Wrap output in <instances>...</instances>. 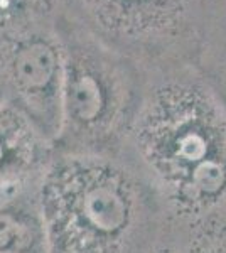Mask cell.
<instances>
[{"instance_id":"cell-7","label":"cell","mask_w":226,"mask_h":253,"mask_svg":"<svg viewBox=\"0 0 226 253\" xmlns=\"http://www.w3.org/2000/svg\"><path fill=\"white\" fill-rule=\"evenodd\" d=\"M32 242V228L10 211L0 210V253H26Z\"/></svg>"},{"instance_id":"cell-8","label":"cell","mask_w":226,"mask_h":253,"mask_svg":"<svg viewBox=\"0 0 226 253\" xmlns=\"http://www.w3.org/2000/svg\"><path fill=\"white\" fill-rule=\"evenodd\" d=\"M17 181H0V210H3L17 196Z\"/></svg>"},{"instance_id":"cell-2","label":"cell","mask_w":226,"mask_h":253,"mask_svg":"<svg viewBox=\"0 0 226 253\" xmlns=\"http://www.w3.org/2000/svg\"><path fill=\"white\" fill-rule=\"evenodd\" d=\"M63 47V126L96 128L113 124L130 100L134 78L143 69L103 46L56 12Z\"/></svg>"},{"instance_id":"cell-4","label":"cell","mask_w":226,"mask_h":253,"mask_svg":"<svg viewBox=\"0 0 226 253\" xmlns=\"http://www.w3.org/2000/svg\"><path fill=\"white\" fill-rule=\"evenodd\" d=\"M56 0H0V59L27 32L56 17Z\"/></svg>"},{"instance_id":"cell-1","label":"cell","mask_w":226,"mask_h":253,"mask_svg":"<svg viewBox=\"0 0 226 253\" xmlns=\"http://www.w3.org/2000/svg\"><path fill=\"white\" fill-rule=\"evenodd\" d=\"M56 9L143 71L198 63L204 0H56Z\"/></svg>"},{"instance_id":"cell-3","label":"cell","mask_w":226,"mask_h":253,"mask_svg":"<svg viewBox=\"0 0 226 253\" xmlns=\"http://www.w3.org/2000/svg\"><path fill=\"white\" fill-rule=\"evenodd\" d=\"M54 20L15 41L3 59L19 112L41 138L63 130L64 63Z\"/></svg>"},{"instance_id":"cell-5","label":"cell","mask_w":226,"mask_h":253,"mask_svg":"<svg viewBox=\"0 0 226 253\" xmlns=\"http://www.w3.org/2000/svg\"><path fill=\"white\" fill-rule=\"evenodd\" d=\"M198 66L226 83V0H204Z\"/></svg>"},{"instance_id":"cell-6","label":"cell","mask_w":226,"mask_h":253,"mask_svg":"<svg viewBox=\"0 0 226 253\" xmlns=\"http://www.w3.org/2000/svg\"><path fill=\"white\" fill-rule=\"evenodd\" d=\"M38 135L17 107L0 108V170Z\"/></svg>"}]
</instances>
